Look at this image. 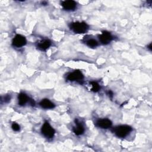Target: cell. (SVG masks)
<instances>
[{"mask_svg": "<svg viewBox=\"0 0 152 152\" xmlns=\"http://www.w3.org/2000/svg\"><path fill=\"white\" fill-rule=\"evenodd\" d=\"M132 128L126 125L117 126L113 129V132L119 138H125L131 131Z\"/></svg>", "mask_w": 152, "mask_h": 152, "instance_id": "1", "label": "cell"}, {"mask_svg": "<svg viewBox=\"0 0 152 152\" xmlns=\"http://www.w3.org/2000/svg\"><path fill=\"white\" fill-rule=\"evenodd\" d=\"M88 25L85 22H75L70 24V28L77 34H82L87 31Z\"/></svg>", "mask_w": 152, "mask_h": 152, "instance_id": "2", "label": "cell"}, {"mask_svg": "<svg viewBox=\"0 0 152 152\" xmlns=\"http://www.w3.org/2000/svg\"><path fill=\"white\" fill-rule=\"evenodd\" d=\"M41 132L45 137L52 138L55 135V131L48 122H45L41 128Z\"/></svg>", "mask_w": 152, "mask_h": 152, "instance_id": "3", "label": "cell"}, {"mask_svg": "<svg viewBox=\"0 0 152 152\" xmlns=\"http://www.w3.org/2000/svg\"><path fill=\"white\" fill-rule=\"evenodd\" d=\"M66 78L70 81H77L81 83L84 79V75L80 71L75 70L69 73Z\"/></svg>", "mask_w": 152, "mask_h": 152, "instance_id": "4", "label": "cell"}, {"mask_svg": "<svg viewBox=\"0 0 152 152\" xmlns=\"http://www.w3.org/2000/svg\"><path fill=\"white\" fill-rule=\"evenodd\" d=\"M26 43L27 40L26 37L21 34H16L12 41V45L17 48H21L24 46L26 45Z\"/></svg>", "mask_w": 152, "mask_h": 152, "instance_id": "5", "label": "cell"}, {"mask_svg": "<svg viewBox=\"0 0 152 152\" xmlns=\"http://www.w3.org/2000/svg\"><path fill=\"white\" fill-rule=\"evenodd\" d=\"M99 39L103 45H107L111 42L113 37L111 33L107 31H103L102 34L98 36Z\"/></svg>", "mask_w": 152, "mask_h": 152, "instance_id": "6", "label": "cell"}, {"mask_svg": "<svg viewBox=\"0 0 152 152\" xmlns=\"http://www.w3.org/2000/svg\"><path fill=\"white\" fill-rule=\"evenodd\" d=\"M96 125L99 128H100L102 129H107L112 126V122L109 119L103 118L97 121Z\"/></svg>", "mask_w": 152, "mask_h": 152, "instance_id": "7", "label": "cell"}, {"mask_svg": "<svg viewBox=\"0 0 152 152\" xmlns=\"http://www.w3.org/2000/svg\"><path fill=\"white\" fill-rule=\"evenodd\" d=\"M61 5L64 10L66 11L74 10L77 7V3L75 1L72 0L64 1L61 2Z\"/></svg>", "mask_w": 152, "mask_h": 152, "instance_id": "8", "label": "cell"}, {"mask_svg": "<svg viewBox=\"0 0 152 152\" xmlns=\"http://www.w3.org/2000/svg\"><path fill=\"white\" fill-rule=\"evenodd\" d=\"M73 131L77 135H82L84 132L83 125L77 119H75V126L73 128Z\"/></svg>", "mask_w": 152, "mask_h": 152, "instance_id": "9", "label": "cell"}, {"mask_svg": "<svg viewBox=\"0 0 152 152\" xmlns=\"http://www.w3.org/2000/svg\"><path fill=\"white\" fill-rule=\"evenodd\" d=\"M39 105L43 109H53L55 107V104L51 102L50 100L48 99H43L40 101L39 103Z\"/></svg>", "mask_w": 152, "mask_h": 152, "instance_id": "10", "label": "cell"}, {"mask_svg": "<svg viewBox=\"0 0 152 152\" xmlns=\"http://www.w3.org/2000/svg\"><path fill=\"white\" fill-rule=\"evenodd\" d=\"M50 46H51V42L49 39L43 40L39 42L37 45V48L41 50H46Z\"/></svg>", "mask_w": 152, "mask_h": 152, "instance_id": "11", "label": "cell"}, {"mask_svg": "<svg viewBox=\"0 0 152 152\" xmlns=\"http://www.w3.org/2000/svg\"><path fill=\"white\" fill-rule=\"evenodd\" d=\"M30 98L24 93H20L18 96V104L20 106H24L27 102H29Z\"/></svg>", "mask_w": 152, "mask_h": 152, "instance_id": "12", "label": "cell"}, {"mask_svg": "<svg viewBox=\"0 0 152 152\" xmlns=\"http://www.w3.org/2000/svg\"><path fill=\"white\" fill-rule=\"evenodd\" d=\"M86 45L90 48H96L98 46L99 43L97 41L94 39H88L86 41Z\"/></svg>", "mask_w": 152, "mask_h": 152, "instance_id": "13", "label": "cell"}, {"mask_svg": "<svg viewBox=\"0 0 152 152\" xmlns=\"http://www.w3.org/2000/svg\"><path fill=\"white\" fill-rule=\"evenodd\" d=\"M91 86V90L94 92H97L99 91L100 89V85L96 81H91L90 82Z\"/></svg>", "mask_w": 152, "mask_h": 152, "instance_id": "14", "label": "cell"}, {"mask_svg": "<svg viewBox=\"0 0 152 152\" xmlns=\"http://www.w3.org/2000/svg\"><path fill=\"white\" fill-rule=\"evenodd\" d=\"M11 128H12V130L14 131H18L20 129V125L17 123L14 122H12V124L11 125Z\"/></svg>", "mask_w": 152, "mask_h": 152, "instance_id": "15", "label": "cell"}, {"mask_svg": "<svg viewBox=\"0 0 152 152\" xmlns=\"http://www.w3.org/2000/svg\"><path fill=\"white\" fill-rule=\"evenodd\" d=\"M10 99H11V97L8 95H7L4 97V102H8L10 100Z\"/></svg>", "mask_w": 152, "mask_h": 152, "instance_id": "16", "label": "cell"}, {"mask_svg": "<svg viewBox=\"0 0 152 152\" xmlns=\"http://www.w3.org/2000/svg\"><path fill=\"white\" fill-rule=\"evenodd\" d=\"M148 48L150 50H151V43L149 45V46H148Z\"/></svg>", "mask_w": 152, "mask_h": 152, "instance_id": "17", "label": "cell"}]
</instances>
